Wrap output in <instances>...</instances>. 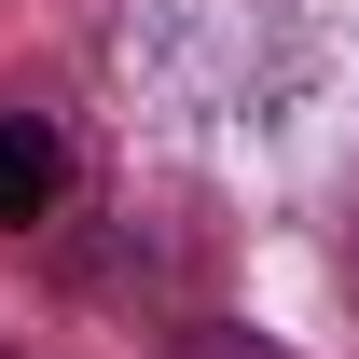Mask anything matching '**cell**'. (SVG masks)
Returning <instances> with one entry per match:
<instances>
[{"mask_svg": "<svg viewBox=\"0 0 359 359\" xmlns=\"http://www.w3.org/2000/svg\"><path fill=\"white\" fill-rule=\"evenodd\" d=\"M180 359H263V346H235V332H208V346H180Z\"/></svg>", "mask_w": 359, "mask_h": 359, "instance_id": "obj_2", "label": "cell"}, {"mask_svg": "<svg viewBox=\"0 0 359 359\" xmlns=\"http://www.w3.org/2000/svg\"><path fill=\"white\" fill-rule=\"evenodd\" d=\"M0 359H14V346H0Z\"/></svg>", "mask_w": 359, "mask_h": 359, "instance_id": "obj_3", "label": "cell"}, {"mask_svg": "<svg viewBox=\"0 0 359 359\" xmlns=\"http://www.w3.org/2000/svg\"><path fill=\"white\" fill-rule=\"evenodd\" d=\"M55 194H69V138H55L42 111H0V235L55 222Z\"/></svg>", "mask_w": 359, "mask_h": 359, "instance_id": "obj_1", "label": "cell"}]
</instances>
